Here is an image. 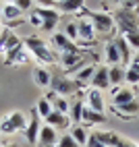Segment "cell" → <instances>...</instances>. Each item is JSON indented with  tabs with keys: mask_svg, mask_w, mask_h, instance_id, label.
Instances as JSON below:
<instances>
[{
	"mask_svg": "<svg viewBox=\"0 0 139 147\" xmlns=\"http://www.w3.org/2000/svg\"><path fill=\"white\" fill-rule=\"evenodd\" d=\"M68 133L73 135V139H75L79 145H87V139H89V135H87V129H85L83 124H73Z\"/></svg>",
	"mask_w": 139,
	"mask_h": 147,
	"instance_id": "27",
	"label": "cell"
},
{
	"mask_svg": "<svg viewBox=\"0 0 139 147\" xmlns=\"http://www.w3.org/2000/svg\"><path fill=\"white\" fill-rule=\"evenodd\" d=\"M25 62H29V52L23 44L4 54V64L6 66H19V64H25Z\"/></svg>",
	"mask_w": 139,
	"mask_h": 147,
	"instance_id": "7",
	"label": "cell"
},
{
	"mask_svg": "<svg viewBox=\"0 0 139 147\" xmlns=\"http://www.w3.org/2000/svg\"><path fill=\"white\" fill-rule=\"evenodd\" d=\"M60 64H62L64 71H77V68L85 66L79 52H64V54H60Z\"/></svg>",
	"mask_w": 139,
	"mask_h": 147,
	"instance_id": "11",
	"label": "cell"
},
{
	"mask_svg": "<svg viewBox=\"0 0 139 147\" xmlns=\"http://www.w3.org/2000/svg\"><path fill=\"white\" fill-rule=\"evenodd\" d=\"M81 83H77L75 79H68V77H58V75H52V83H50V89L60 95V97H68L79 91Z\"/></svg>",
	"mask_w": 139,
	"mask_h": 147,
	"instance_id": "5",
	"label": "cell"
},
{
	"mask_svg": "<svg viewBox=\"0 0 139 147\" xmlns=\"http://www.w3.org/2000/svg\"><path fill=\"white\" fill-rule=\"evenodd\" d=\"M125 71H127V66H123V64H114V66L108 68L110 87H116V85H123L125 83Z\"/></svg>",
	"mask_w": 139,
	"mask_h": 147,
	"instance_id": "22",
	"label": "cell"
},
{
	"mask_svg": "<svg viewBox=\"0 0 139 147\" xmlns=\"http://www.w3.org/2000/svg\"><path fill=\"white\" fill-rule=\"evenodd\" d=\"M0 31H2V29H0Z\"/></svg>",
	"mask_w": 139,
	"mask_h": 147,
	"instance_id": "51",
	"label": "cell"
},
{
	"mask_svg": "<svg viewBox=\"0 0 139 147\" xmlns=\"http://www.w3.org/2000/svg\"><path fill=\"white\" fill-rule=\"evenodd\" d=\"M42 116L37 114V110H29L27 114V124H25V131H23V137L29 145H37V139H39V131H42Z\"/></svg>",
	"mask_w": 139,
	"mask_h": 147,
	"instance_id": "4",
	"label": "cell"
},
{
	"mask_svg": "<svg viewBox=\"0 0 139 147\" xmlns=\"http://www.w3.org/2000/svg\"><path fill=\"white\" fill-rule=\"evenodd\" d=\"M118 147H129V141H127V139H123V143L118 145Z\"/></svg>",
	"mask_w": 139,
	"mask_h": 147,
	"instance_id": "44",
	"label": "cell"
},
{
	"mask_svg": "<svg viewBox=\"0 0 139 147\" xmlns=\"http://www.w3.org/2000/svg\"><path fill=\"white\" fill-rule=\"evenodd\" d=\"M21 44L23 42L19 40L11 29H2V31H0V54L11 52V50H15V48H19Z\"/></svg>",
	"mask_w": 139,
	"mask_h": 147,
	"instance_id": "8",
	"label": "cell"
},
{
	"mask_svg": "<svg viewBox=\"0 0 139 147\" xmlns=\"http://www.w3.org/2000/svg\"><path fill=\"white\" fill-rule=\"evenodd\" d=\"M19 8H21L23 13H27V11H31V6H33V0H17L15 2Z\"/></svg>",
	"mask_w": 139,
	"mask_h": 147,
	"instance_id": "37",
	"label": "cell"
},
{
	"mask_svg": "<svg viewBox=\"0 0 139 147\" xmlns=\"http://www.w3.org/2000/svg\"><path fill=\"white\" fill-rule=\"evenodd\" d=\"M125 40H127L129 48H135L139 52V33H129V35H125Z\"/></svg>",
	"mask_w": 139,
	"mask_h": 147,
	"instance_id": "35",
	"label": "cell"
},
{
	"mask_svg": "<svg viewBox=\"0 0 139 147\" xmlns=\"http://www.w3.org/2000/svg\"><path fill=\"white\" fill-rule=\"evenodd\" d=\"M133 100H137V95H135V91L131 87H118L114 91V95H112V106L118 108V106H125V104L133 102Z\"/></svg>",
	"mask_w": 139,
	"mask_h": 147,
	"instance_id": "14",
	"label": "cell"
},
{
	"mask_svg": "<svg viewBox=\"0 0 139 147\" xmlns=\"http://www.w3.org/2000/svg\"><path fill=\"white\" fill-rule=\"evenodd\" d=\"M71 42H77L79 40V27H77V21H71V23H66L64 25V31H62Z\"/></svg>",
	"mask_w": 139,
	"mask_h": 147,
	"instance_id": "32",
	"label": "cell"
},
{
	"mask_svg": "<svg viewBox=\"0 0 139 147\" xmlns=\"http://www.w3.org/2000/svg\"><path fill=\"white\" fill-rule=\"evenodd\" d=\"M23 46L27 48V52L31 54L37 62H42V64H48V62H52L54 60V54L50 52V48H48V44L44 40H39L37 35H29L23 40Z\"/></svg>",
	"mask_w": 139,
	"mask_h": 147,
	"instance_id": "2",
	"label": "cell"
},
{
	"mask_svg": "<svg viewBox=\"0 0 139 147\" xmlns=\"http://www.w3.org/2000/svg\"><path fill=\"white\" fill-rule=\"evenodd\" d=\"M123 8H129V11H137L139 13V0H123Z\"/></svg>",
	"mask_w": 139,
	"mask_h": 147,
	"instance_id": "40",
	"label": "cell"
},
{
	"mask_svg": "<svg viewBox=\"0 0 139 147\" xmlns=\"http://www.w3.org/2000/svg\"><path fill=\"white\" fill-rule=\"evenodd\" d=\"M87 17H89V21H92V25H94V29H96V33H106V35H110V33H114V19H112V15L110 13H87Z\"/></svg>",
	"mask_w": 139,
	"mask_h": 147,
	"instance_id": "6",
	"label": "cell"
},
{
	"mask_svg": "<svg viewBox=\"0 0 139 147\" xmlns=\"http://www.w3.org/2000/svg\"><path fill=\"white\" fill-rule=\"evenodd\" d=\"M52 44L60 50V54H64V52H79V48L75 46V42H71L64 33H54L52 35Z\"/></svg>",
	"mask_w": 139,
	"mask_h": 147,
	"instance_id": "18",
	"label": "cell"
},
{
	"mask_svg": "<svg viewBox=\"0 0 139 147\" xmlns=\"http://www.w3.org/2000/svg\"><path fill=\"white\" fill-rule=\"evenodd\" d=\"M52 106H54V110H56V112H62V114H66V116H68L71 104H68V100H66V97L56 95V97H54V102H52Z\"/></svg>",
	"mask_w": 139,
	"mask_h": 147,
	"instance_id": "31",
	"label": "cell"
},
{
	"mask_svg": "<svg viewBox=\"0 0 139 147\" xmlns=\"http://www.w3.org/2000/svg\"><path fill=\"white\" fill-rule=\"evenodd\" d=\"M44 122L50 124L52 129H58V131H64V129L71 126V118L62 112H56V110H52V114L48 116V118H44Z\"/></svg>",
	"mask_w": 139,
	"mask_h": 147,
	"instance_id": "12",
	"label": "cell"
},
{
	"mask_svg": "<svg viewBox=\"0 0 139 147\" xmlns=\"http://www.w3.org/2000/svg\"><path fill=\"white\" fill-rule=\"evenodd\" d=\"M104 56H106V62L110 64V66H114V64H123V62H121V54H118V48H116L114 42H110V44L104 46Z\"/></svg>",
	"mask_w": 139,
	"mask_h": 147,
	"instance_id": "25",
	"label": "cell"
},
{
	"mask_svg": "<svg viewBox=\"0 0 139 147\" xmlns=\"http://www.w3.org/2000/svg\"><path fill=\"white\" fill-rule=\"evenodd\" d=\"M83 108H85V104H83L81 100H75V102L71 104V110H68V118H71V124H81Z\"/></svg>",
	"mask_w": 139,
	"mask_h": 147,
	"instance_id": "26",
	"label": "cell"
},
{
	"mask_svg": "<svg viewBox=\"0 0 139 147\" xmlns=\"http://www.w3.org/2000/svg\"><path fill=\"white\" fill-rule=\"evenodd\" d=\"M94 73H96L94 66H83V68H79V71H77L75 81H77V83H87V81H92Z\"/></svg>",
	"mask_w": 139,
	"mask_h": 147,
	"instance_id": "29",
	"label": "cell"
},
{
	"mask_svg": "<svg viewBox=\"0 0 139 147\" xmlns=\"http://www.w3.org/2000/svg\"><path fill=\"white\" fill-rule=\"evenodd\" d=\"M83 6H85V0H62V2L56 4L58 11H60V13H66V15L83 11Z\"/></svg>",
	"mask_w": 139,
	"mask_h": 147,
	"instance_id": "23",
	"label": "cell"
},
{
	"mask_svg": "<svg viewBox=\"0 0 139 147\" xmlns=\"http://www.w3.org/2000/svg\"><path fill=\"white\" fill-rule=\"evenodd\" d=\"M31 77H33V83L37 87H44V89H46V87H50V83H52V75L44 66H35L33 73H31Z\"/></svg>",
	"mask_w": 139,
	"mask_h": 147,
	"instance_id": "19",
	"label": "cell"
},
{
	"mask_svg": "<svg viewBox=\"0 0 139 147\" xmlns=\"http://www.w3.org/2000/svg\"><path fill=\"white\" fill-rule=\"evenodd\" d=\"M50 147H56V145H50Z\"/></svg>",
	"mask_w": 139,
	"mask_h": 147,
	"instance_id": "50",
	"label": "cell"
},
{
	"mask_svg": "<svg viewBox=\"0 0 139 147\" xmlns=\"http://www.w3.org/2000/svg\"><path fill=\"white\" fill-rule=\"evenodd\" d=\"M108 2H112V4H123V0H108Z\"/></svg>",
	"mask_w": 139,
	"mask_h": 147,
	"instance_id": "45",
	"label": "cell"
},
{
	"mask_svg": "<svg viewBox=\"0 0 139 147\" xmlns=\"http://www.w3.org/2000/svg\"><path fill=\"white\" fill-rule=\"evenodd\" d=\"M21 17H23V11L17 4H2V19H4L6 23L21 21Z\"/></svg>",
	"mask_w": 139,
	"mask_h": 147,
	"instance_id": "24",
	"label": "cell"
},
{
	"mask_svg": "<svg viewBox=\"0 0 139 147\" xmlns=\"http://www.w3.org/2000/svg\"><path fill=\"white\" fill-rule=\"evenodd\" d=\"M58 25V21H42V31H46V33H52L54 31V27Z\"/></svg>",
	"mask_w": 139,
	"mask_h": 147,
	"instance_id": "39",
	"label": "cell"
},
{
	"mask_svg": "<svg viewBox=\"0 0 139 147\" xmlns=\"http://www.w3.org/2000/svg\"><path fill=\"white\" fill-rule=\"evenodd\" d=\"M17 0H4V4H15Z\"/></svg>",
	"mask_w": 139,
	"mask_h": 147,
	"instance_id": "47",
	"label": "cell"
},
{
	"mask_svg": "<svg viewBox=\"0 0 139 147\" xmlns=\"http://www.w3.org/2000/svg\"><path fill=\"white\" fill-rule=\"evenodd\" d=\"M114 112H116L118 118L131 120L135 116H139V100H133V102H129L125 106H118V108H114Z\"/></svg>",
	"mask_w": 139,
	"mask_h": 147,
	"instance_id": "16",
	"label": "cell"
},
{
	"mask_svg": "<svg viewBox=\"0 0 139 147\" xmlns=\"http://www.w3.org/2000/svg\"><path fill=\"white\" fill-rule=\"evenodd\" d=\"M114 19V27L121 31V35L129 33H139V13L137 11H129V8H116L112 13Z\"/></svg>",
	"mask_w": 139,
	"mask_h": 147,
	"instance_id": "1",
	"label": "cell"
},
{
	"mask_svg": "<svg viewBox=\"0 0 139 147\" xmlns=\"http://www.w3.org/2000/svg\"><path fill=\"white\" fill-rule=\"evenodd\" d=\"M29 23L35 25V27H42V19H39V15H35V13H29Z\"/></svg>",
	"mask_w": 139,
	"mask_h": 147,
	"instance_id": "41",
	"label": "cell"
},
{
	"mask_svg": "<svg viewBox=\"0 0 139 147\" xmlns=\"http://www.w3.org/2000/svg\"><path fill=\"white\" fill-rule=\"evenodd\" d=\"M83 126H98V124H104L106 122V114H100V112H94L92 108H83V118H81Z\"/></svg>",
	"mask_w": 139,
	"mask_h": 147,
	"instance_id": "17",
	"label": "cell"
},
{
	"mask_svg": "<svg viewBox=\"0 0 139 147\" xmlns=\"http://www.w3.org/2000/svg\"><path fill=\"white\" fill-rule=\"evenodd\" d=\"M2 147H21V145H17V143H4Z\"/></svg>",
	"mask_w": 139,
	"mask_h": 147,
	"instance_id": "43",
	"label": "cell"
},
{
	"mask_svg": "<svg viewBox=\"0 0 139 147\" xmlns=\"http://www.w3.org/2000/svg\"><path fill=\"white\" fill-rule=\"evenodd\" d=\"M77 27H79V40L81 42H94L96 40V29L89 21V17H83L77 21Z\"/></svg>",
	"mask_w": 139,
	"mask_h": 147,
	"instance_id": "13",
	"label": "cell"
},
{
	"mask_svg": "<svg viewBox=\"0 0 139 147\" xmlns=\"http://www.w3.org/2000/svg\"><path fill=\"white\" fill-rule=\"evenodd\" d=\"M85 102H87V108H92L94 112H100V114H104V95H102V91L100 89H87V93H85Z\"/></svg>",
	"mask_w": 139,
	"mask_h": 147,
	"instance_id": "9",
	"label": "cell"
},
{
	"mask_svg": "<svg viewBox=\"0 0 139 147\" xmlns=\"http://www.w3.org/2000/svg\"><path fill=\"white\" fill-rule=\"evenodd\" d=\"M35 110H37V114L42 116V118H48V116L52 114V110H54V106H52V102H48L46 97H42V100L37 102V106H35Z\"/></svg>",
	"mask_w": 139,
	"mask_h": 147,
	"instance_id": "30",
	"label": "cell"
},
{
	"mask_svg": "<svg viewBox=\"0 0 139 147\" xmlns=\"http://www.w3.org/2000/svg\"><path fill=\"white\" fill-rule=\"evenodd\" d=\"M33 13L39 15V19H42V21H58V19H60V15H62L58 8H35Z\"/></svg>",
	"mask_w": 139,
	"mask_h": 147,
	"instance_id": "28",
	"label": "cell"
},
{
	"mask_svg": "<svg viewBox=\"0 0 139 147\" xmlns=\"http://www.w3.org/2000/svg\"><path fill=\"white\" fill-rule=\"evenodd\" d=\"M0 19H2V6H0Z\"/></svg>",
	"mask_w": 139,
	"mask_h": 147,
	"instance_id": "48",
	"label": "cell"
},
{
	"mask_svg": "<svg viewBox=\"0 0 139 147\" xmlns=\"http://www.w3.org/2000/svg\"><path fill=\"white\" fill-rule=\"evenodd\" d=\"M25 124H27V116L19 110H13V112H8L0 118V133L2 135H15L19 131H25Z\"/></svg>",
	"mask_w": 139,
	"mask_h": 147,
	"instance_id": "3",
	"label": "cell"
},
{
	"mask_svg": "<svg viewBox=\"0 0 139 147\" xmlns=\"http://www.w3.org/2000/svg\"><path fill=\"white\" fill-rule=\"evenodd\" d=\"M96 137L100 139L106 147H118L123 143V137L121 135H116L112 131H96Z\"/></svg>",
	"mask_w": 139,
	"mask_h": 147,
	"instance_id": "20",
	"label": "cell"
},
{
	"mask_svg": "<svg viewBox=\"0 0 139 147\" xmlns=\"http://www.w3.org/2000/svg\"><path fill=\"white\" fill-rule=\"evenodd\" d=\"M129 147H139V143H133V141H129Z\"/></svg>",
	"mask_w": 139,
	"mask_h": 147,
	"instance_id": "46",
	"label": "cell"
},
{
	"mask_svg": "<svg viewBox=\"0 0 139 147\" xmlns=\"http://www.w3.org/2000/svg\"><path fill=\"white\" fill-rule=\"evenodd\" d=\"M114 44H116V48H118V54H121V62L125 64V66H129L131 64V48H129V44H127V40H125V35H118L116 40H114Z\"/></svg>",
	"mask_w": 139,
	"mask_h": 147,
	"instance_id": "21",
	"label": "cell"
},
{
	"mask_svg": "<svg viewBox=\"0 0 139 147\" xmlns=\"http://www.w3.org/2000/svg\"><path fill=\"white\" fill-rule=\"evenodd\" d=\"M54 2H56V4H58V2H62V0H54Z\"/></svg>",
	"mask_w": 139,
	"mask_h": 147,
	"instance_id": "49",
	"label": "cell"
},
{
	"mask_svg": "<svg viewBox=\"0 0 139 147\" xmlns=\"http://www.w3.org/2000/svg\"><path fill=\"white\" fill-rule=\"evenodd\" d=\"M87 147H106V145L96 137V133H92V135H89V139H87Z\"/></svg>",
	"mask_w": 139,
	"mask_h": 147,
	"instance_id": "38",
	"label": "cell"
},
{
	"mask_svg": "<svg viewBox=\"0 0 139 147\" xmlns=\"http://www.w3.org/2000/svg\"><path fill=\"white\" fill-rule=\"evenodd\" d=\"M92 87L94 89H108L110 87V79H108V66H98L92 77Z\"/></svg>",
	"mask_w": 139,
	"mask_h": 147,
	"instance_id": "15",
	"label": "cell"
},
{
	"mask_svg": "<svg viewBox=\"0 0 139 147\" xmlns=\"http://www.w3.org/2000/svg\"><path fill=\"white\" fill-rule=\"evenodd\" d=\"M33 4H37V8H56L54 0H33Z\"/></svg>",
	"mask_w": 139,
	"mask_h": 147,
	"instance_id": "36",
	"label": "cell"
},
{
	"mask_svg": "<svg viewBox=\"0 0 139 147\" xmlns=\"http://www.w3.org/2000/svg\"><path fill=\"white\" fill-rule=\"evenodd\" d=\"M129 66H133V68H137V71H139V52L131 58V64H129Z\"/></svg>",
	"mask_w": 139,
	"mask_h": 147,
	"instance_id": "42",
	"label": "cell"
},
{
	"mask_svg": "<svg viewBox=\"0 0 139 147\" xmlns=\"http://www.w3.org/2000/svg\"><path fill=\"white\" fill-rule=\"evenodd\" d=\"M58 143V133L56 129H52L50 124H42V131H39V139H37V147H50Z\"/></svg>",
	"mask_w": 139,
	"mask_h": 147,
	"instance_id": "10",
	"label": "cell"
},
{
	"mask_svg": "<svg viewBox=\"0 0 139 147\" xmlns=\"http://www.w3.org/2000/svg\"><path fill=\"white\" fill-rule=\"evenodd\" d=\"M125 83L129 85H137L139 83V71L133 66H127V71H125Z\"/></svg>",
	"mask_w": 139,
	"mask_h": 147,
	"instance_id": "33",
	"label": "cell"
},
{
	"mask_svg": "<svg viewBox=\"0 0 139 147\" xmlns=\"http://www.w3.org/2000/svg\"><path fill=\"white\" fill-rule=\"evenodd\" d=\"M56 147H79V143L73 139V135H71V133H64L62 137H58Z\"/></svg>",
	"mask_w": 139,
	"mask_h": 147,
	"instance_id": "34",
	"label": "cell"
}]
</instances>
